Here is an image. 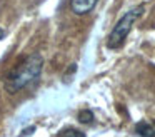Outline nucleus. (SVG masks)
Returning a JSON list of instances; mask_svg holds the SVG:
<instances>
[{
	"mask_svg": "<svg viewBox=\"0 0 155 137\" xmlns=\"http://www.w3.org/2000/svg\"><path fill=\"white\" fill-rule=\"evenodd\" d=\"M42 67H44V59L40 53H32L24 62H20L7 77H5V89L10 94H15L18 90L28 87L32 82L40 77Z\"/></svg>",
	"mask_w": 155,
	"mask_h": 137,
	"instance_id": "nucleus-1",
	"label": "nucleus"
},
{
	"mask_svg": "<svg viewBox=\"0 0 155 137\" xmlns=\"http://www.w3.org/2000/svg\"><path fill=\"white\" fill-rule=\"evenodd\" d=\"M143 10H145L143 5H138V7L128 10V12H125L124 15H122V19L115 23V27L112 29L110 35H108V40H107L108 49H118V47L124 45L125 39H127V35L130 33L134 23L142 17Z\"/></svg>",
	"mask_w": 155,
	"mask_h": 137,
	"instance_id": "nucleus-2",
	"label": "nucleus"
},
{
	"mask_svg": "<svg viewBox=\"0 0 155 137\" xmlns=\"http://www.w3.org/2000/svg\"><path fill=\"white\" fill-rule=\"evenodd\" d=\"M98 0H70V9L75 15H85L95 9Z\"/></svg>",
	"mask_w": 155,
	"mask_h": 137,
	"instance_id": "nucleus-3",
	"label": "nucleus"
},
{
	"mask_svg": "<svg viewBox=\"0 0 155 137\" xmlns=\"http://www.w3.org/2000/svg\"><path fill=\"white\" fill-rule=\"evenodd\" d=\"M135 132L140 137H155V120L153 122H147L142 120L135 125Z\"/></svg>",
	"mask_w": 155,
	"mask_h": 137,
	"instance_id": "nucleus-4",
	"label": "nucleus"
},
{
	"mask_svg": "<svg viewBox=\"0 0 155 137\" xmlns=\"http://www.w3.org/2000/svg\"><path fill=\"white\" fill-rule=\"evenodd\" d=\"M78 120L84 124H90L92 120H94V114H92V110H82L80 114H78Z\"/></svg>",
	"mask_w": 155,
	"mask_h": 137,
	"instance_id": "nucleus-5",
	"label": "nucleus"
},
{
	"mask_svg": "<svg viewBox=\"0 0 155 137\" xmlns=\"http://www.w3.org/2000/svg\"><path fill=\"white\" fill-rule=\"evenodd\" d=\"M60 137H85V134L80 132V130H75V129H67L60 134Z\"/></svg>",
	"mask_w": 155,
	"mask_h": 137,
	"instance_id": "nucleus-6",
	"label": "nucleus"
},
{
	"mask_svg": "<svg viewBox=\"0 0 155 137\" xmlns=\"http://www.w3.org/2000/svg\"><path fill=\"white\" fill-rule=\"evenodd\" d=\"M4 37H5V30H4V29H0V40L4 39Z\"/></svg>",
	"mask_w": 155,
	"mask_h": 137,
	"instance_id": "nucleus-7",
	"label": "nucleus"
}]
</instances>
